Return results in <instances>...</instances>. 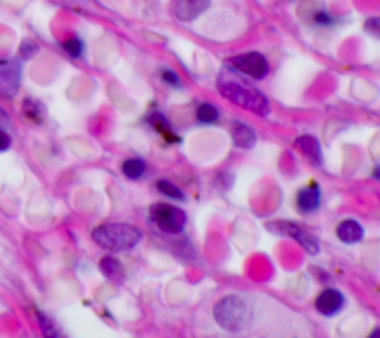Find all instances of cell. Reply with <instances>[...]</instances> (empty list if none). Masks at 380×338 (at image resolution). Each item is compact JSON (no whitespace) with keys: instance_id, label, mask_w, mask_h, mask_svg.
Here are the masks:
<instances>
[{"instance_id":"ba28073f","label":"cell","mask_w":380,"mask_h":338,"mask_svg":"<svg viewBox=\"0 0 380 338\" xmlns=\"http://www.w3.org/2000/svg\"><path fill=\"white\" fill-rule=\"evenodd\" d=\"M343 304H346V297H343V293L337 291V289H324V291L317 295V299H315L317 312H322V315H326V317L337 315V312L343 308Z\"/></svg>"},{"instance_id":"cb8c5ba5","label":"cell","mask_w":380,"mask_h":338,"mask_svg":"<svg viewBox=\"0 0 380 338\" xmlns=\"http://www.w3.org/2000/svg\"><path fill=\"white\" fill-rule=\"evenodd\" d=\"M315 24H322V26H328V24H333V18L331 15H328V13H317L315 18Z\"/></svg>"},{"instance_id":"7402d4cb","label":"cell","mask_w":380,"mask_h":338,"mask_svg":"<svg viewBox=\"0 0 380 338\" xmlns=\"http://www.w3.org/2000/svg\"><path fill=\"white\" fill-rule=\"evenodd\" d=\"M161 74H163V81H165V83H170V85H181L179 74H176V72H172V70H163Z\"/></svg>"},{"instance_id":"2e32d148","label":"cell","mask_w":380,"mask_h":338,"mask_svg":"<svg viewBox=\"0 0 380 338\" xmlns=\"http://www.w3.org/2000/svg\"><path fill=\"white\" fill-rule=\"evenodd\" d=\"M196 117H198V122H202V124H215V122L220 119V111H217L215 104L205 102V104H200V107H198Z\"/></svg>"},{"instance_id":"7a4b0ae2","label":"cell","mask_w":380,"mask_h":338,"mask_svg":"<svg viewBox=\"0 0 380 338\" xmlns=\"http://www.w3.org/2000/svg\"><path fill=\"white\" fill-rule=\"evenodd\" d=\"M91 239L105 249L126 252L133 249L144 239V234L131 223H103L91 232Z\"/></svg>"},{"instance_id":"3957f363","label":"cell","mask_w":380,"mask_h":338,"mask_svg":"<svg viewBox=\"0 0 380 338\" xmlns=\"http://www.w3.org/2000/svg\"><path fill=\"white\" fill-rule=\"evenodd\" d=\"M250 306L237 297V295H228L224 299H220L213 308V319L217 321L220 327L228 330V332H241L246 330L248 321H250Z\"/></svg>"},{"instance_id":"30bf717a","label":"cell","mask_w":380,"mask_h":338,"mask_svg":"<svg viewBox=\"0 0 380 338\" xmlns=\"http://www.w3.org/2000/svg\"><path fill=\"white\" fill-rule=\"evenodd\" d=\"M322 204V191L317 185H309L298 191V208L302 213H313Z\"/></svg>"},{"instance_id":"52a82bcc","label":"cell","mask_w":380,"mask_h":338,"mask_svg":"<svg viewBox=\"0 0 380 338\" xmlns=\"http://www.w3.org/2000/svg\"><path fill=\"white\" fill-rule=\"evenodd\" d=\"M270 230H278V234H285V237H291L296 239L304 249H307L309 254H317L319 252V241L313 237L311 232H307L304 228L291 223V221H278V223H270L267 226Z\"/></svg>"},{"instance_id":"ffe728a7","label":"cell","mask_w":380,"mask_h":338,"mask_svg":"<svg viewBox=\"0 0 380 338\" xmlns=\"http://www.w3.org/2000/svg\"><path fill=\"white\" fill-rule=\"evenodd\" d=\"M37 319H39L42 330H44V334H46V336H57V330L48 323V317H46V315H42V312H37Z\"/></svg>"},{"instance_id":"9c48e42d","label":"cell","mask_w":380,"mask_h":338,"mask_svg":"<svg viewBox=\"0 0 380 338\" xmlns=\"http://www.w3.org/2000/svg\"><path fill=\"white\" fill-rule=\"evenodd\" d=\"M211 5V0H174V13L183 22H191L202 15Z\"/></svg>"},{"instance_id":"e0dca14e","label":"cell","mask_w":380,"mask_h":338,"mask_svg":"<svg viewBox=\"0 0 380 338\" xmlns=\"http://www.w3.org/2000/svg\"><path fill=\"white\" fill-rule=\"evenodd\" d=\"M157 189L163 193V195H167V197H172V200H179V202H183L185 200V193L176 187V185H172L170 180H159L157 182Z\"/></svg>"},{"instance_id":"44dd1931","label":"cell","mask_w":380,"mask_h":338,"mask_svg":"<svg viewBox=\"0 0 380 338\" xmlns=\"http://www.w3.org/2000/svg\"><path fill=\"white\" fill-rule=\"evenodd\" d=\"M37 52V46L31 44V41H24L22 44V50H20V59H29L31 55H35Z\"/></svg>"},{"instance_id":"9a60e30c","label":"cell","mask_w":380,"mask_h":338,"mask_svg":"<svg viewBox=\"0 0 380 338\" xmlns=\"http://www.w3.org/2000/svg\"><path fill=\"white\" fill-rule=\"evenodd\" d=\"M144 171H146V163H144L141 159H129V161L122 163V174H124L126 178H131V180L141 178Z\"/></svg>"},{"instance_id":"5b68a950","label":"cell","mask_w":380,"mask_h":338,"mask_svg":"<svg viewBox=\"0 0 380 338\" xmlns=\"http://www.w3.org/2000/svg\"><path fill=\"white\" fill-rule=\"evenodd\" d=\"M228 65H231L237 74H246L250 78H255V81H261V78H265L270 72L267 59L263 55H259V52H246V55L231 57Z\"/></svg>"},{"instance_id":"ac0fdd59","label":"cell","mask_w":380,"mask_h":338,"mask_svg":"<svg viewBox=\"0 0 380 338\" xmlns=\"http://www.w3.org/2000/svg\"><path fill=\"white\" fill-rule=\"evenodd\" d=\"M24 113H27V117L33 122H42L44 119V104H39L35 100H24Z\"/></svg>"},{"instance_id":"5bb4252c","label":"cell","mask_w":380,"mask_h":338,"mask_svg":"<svg viewBox=\"0 0 380 338\" xmlns=\"http://www.w3.org/2000/svg\"><path fill=\"white\" fill-rule=\"evenodd\" d=\"M100 271H103L109 280L122 278V265H120V260L113 256H105L103 260H100Z\"/></svg>"},{"instance_id":"4fadbf2b","label":"cell","mask_w":380,"mask_h":338,"mask_svg":"<svg viewBox=\"0 0 380 338\" xmlns=\"http://www.w3.org/2000/svg\"><path fill=\"white\" fill-rule=\"evenodd\" d=\"M233 141H235V145L237 148H255V143H257V135H255V130H252L248 124H241V122H235L233 124Z\"/></svg>"},{"instance_id":"d4e9b609","label":"cell","mask_w":380,"mask_h":338,"mask_svg":"<svg viewBox=\"0 0 380 338\" xmlns=\"http://www.w3.org/2000/svg\"><path fill=\"white\" fill-rule=\"evenodd\" d=\"M365 31H372L374 35L378 33V18H372V20L365 22Z\"/></svg>"},{"instance_id":"277c9868","label":"cell","mask_w":380,"mask_h":338,"mask_svg":"<svg viewBox=\"0 0 380 338\" xmlns=\"http://www.w3.org/2000/svg\"><path fill=\"white\" fill-rule=\"evenodd\" d=\"M150 221L165 234H179L187 223V215L172 204H152L150 206Z\"/></svg>"},{"instance_id":"7c38bea8","label":"cell","mask_w":380,"mask_h":338,"mask_svg":"<svg viewBox=\"0 0 380 338\" xmlns=\"http://www.w3.org/2000/svg\"><path fill=\"white\" fill-rule=\"evenodd\" d=\"M337 239L341 243H359L363 239V226L359 221H354V219H346L337 226Z\"/></svg>"},{"instance_id":"6da1fadb","label":"cell","mask_w":380,"mask_h":338,"mask_svg":"<svg viewBox=\"0 0 380 338\" xmlns=\"http://www.w3.org/2000/svg\"><path fill=\"white\" fill-rule=\"evenodd\" d=\"M217 89L224 98H228L231 102H235L237 107L248 109L257 115H270L272 107H270V100L257 89L248 83H243L241 78L235 76L233 67L231 70H224L217 78Z\"/></svg>"},{"instance_id":"d6986e66","label":"cell","mask_w":380,"mask_h":338,"mask_svg":"<svg viewBox=\"0 0 380 338\" xmlns=\"http://www.w3.org/2000/svg\"><path fill=\"white\" fill-rule=\"evenodd\" d=\"M63 48L68 55H72L74 59H79L83 55V41L79 37H70L68 41H63Z\"/></svg>"},{"instance_id":"603a6c76","label":"cell","mask_w":380,"mask_h":338,"mask_svg":"<svg viewBox=\"0 0 380 338\" xmlns=\"http://www.w3.org/2000/svg\"><path fill=\"white\" fill-rule=\"evenodd\" d=\"M11 148V137L5 133V130H0V152H5Z\"/></svg>"},{"instance_id":"8992f818","label":"cell","mask_w":380,"mask_h":338,"mask_svg":"<svg viewBox=\"0 0 380 338\" xmlns=\"http://www.w3.org/2000/svg\"><path fill=\"white\" fill-rule=\"evenodd\" d=\"M22 81V65L18 59H5L0 61V96L13 98L20 91Z\"/></svg>"},{"instance_id":"8fae6325","label":"cell","mask_w":380,"mask_h":338,"mask_svg":"<svg viewBox=\"0 0 380 338\" xmlns=\"http://www.w3.org/2000/svg\"><path fill=\"white\" fill-rule=\"evenodd\" d=\"M296 145L300 148V152L307 156V159L313 163V165H322L324 163V156H322V145L315 137L311 135H302L296 139Z\"/></svg>"}]
</instances>
